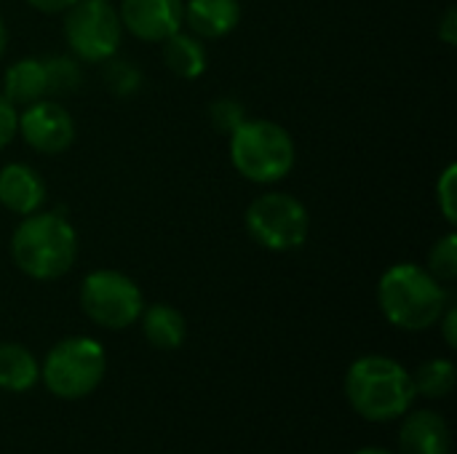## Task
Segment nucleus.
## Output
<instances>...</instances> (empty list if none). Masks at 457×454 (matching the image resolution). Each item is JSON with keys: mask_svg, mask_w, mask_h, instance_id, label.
Segmentation results:
<instances>
[{"mask_svg": "<svg viewBox=\"0 0 457 454\" xmlns=\"http://www.w3.org/2000/svg\"><path fill=\"white\" fill-rule=\"evenodd\" d=\"M78 230L62 211H35L19 217L8 238L11 262L29 281H59L78 262Z\"/></svg>", "mask_w": 457, "mask_h": 454, "instance_id": "nucleus-1", "label": "nucleus"}, {"mask_svg": "<svg viewBox=\"0 0 457 454\" xmlns=\"http://www.w3.org/2000/svg\"><path fill=\"white\" fill-rule=\"evenodd\" d=\"M450 302L447 284L431 276L426 265L396 262L378 281L380 313L402 332H426L436 326Z\"/></svg>", "mask_w": 457, "mask_h": 454, "instance_id": "nucleus-2", "label": "nucleus"}, {"mask_svg": "<svg viewBox=\"0 0 457 454\" xmlns=\"http://www.w3.org/2000/svg\"><path fill=\"white\" fill-rule=\"evenodd\" d=\"M412 375L391 356H361L345 372V399L351 409L370 423L404 417L415 404Z\"/></svg>", "mask_w": 457, "mask_h": 454, "instance_id": "nucleus-3", "label": "nucleus"}, {"mask_svg": "<svg viewBox=\"0 0 457 454\" xmlns=\"http://www.w3.org/2000/svg\"><path fill=\"white\" fill-rule=\"evenodd\" d=\"M230 166L252 185H278L297 163V144L287 126L268 118H246L228 134Z\"/></svg>", "mask_w": 457, "mask_h": 454, "instance_id": "nucleus-4", "label": "nucleus"}, {"mask_svg": "<svg viewBox=\"0 0 457 454\" xmlns=\"http://www.w3.org/2000/svg\"><path fill=\"white\" fill-rule=\"evenodd\" d=\"M107 372V353L94 337L59 340L40 364V383L62 401L91 396Z\"/></svg>", "mask_w": 457, "mask_h": 454, "instance_id": "nucleus-5", "label": "nucleus"}, {"mask_svg": "<svg viewBox=\"0 0 457 454\" xmlns=\"http://www.w3.org/2000/svg\"><path fill=\"white\" fill-rule=\"evenodd\" d=\"M244 225L249 238L260 249L287 254V252H297L308 241L311 211L297 195L284 190H270L249 203L244 214Z\"/></svg>", "mask_w": 457, "mask_h": 454, "instance_id": "nucleus-6", "label": "nucleus"}, {"mask_svg": "<svg viewBox=\"0 0 457 454\" xmlns=\"http://www.w3.org/2000/svg\"><path fill=\"white\" fill-rule=\"evenodd\" d=\"M62 37L80 64L112 59L123 40V24L112 0H78L62 13Z\"/></svg>", "mask_w": 457, "mask_h": 454, "instance_id": "nucleus-7", "label": "nucleus"}, {"mask_svg": "<svg viewBox=\"0 0 457 454\" xmlns=\"http://www.w3.org/2000/svg\"><path fill=\"white\" fill-rule=\"evenodd\" d=\"M78 300H80V310L86 313V318L110 332L134 326L145 308L139 284L131 276L112 270V268L91 270L80 281Z\"/></svg>", "mask_w": 457, "mask_h": 454, "instance_id": "nucleus-8", "label": "nucleus"}, {"mask_svg": "<svg viewBox=\"0 0 457 454\" xmlns=\"http://www.w3.org/2000/svg\"><path fill=\"white\" fill-rule=\"evenodd\" d=\"M75 118L59 99H37L19 110L16 136L40 155H62L75 142Z\"/></svg>", "mask_w": 457, "mask_h": 454, "instance_id": "nucleus-9", "label": "nucleus"}, {"mask_svg": "<svg viewBox=\"0 0 457 454\" xmlns=\"http://www.w3.org/2000/svg\"><path fill=\"white\" fill-rule=\"evenodd\" d=\"M118 16L123 32L139 43L158 45L177 29H182V5L185 0H120Z\"/></svg>", "mask_w": 457, "mask_h": 454, "instance_id": "nucleus-10", "label": "nucleus"}, {"mask_svg": "<svg viewBox=\"0 0 457 454\" xmlns=\"http://www.w3.org/2000/svg\"><path fill=\"white\" fill-rule=\"evenodd\" d=\"M48 185L40 171L24 161L0 166V206L13 217L35 214L46 206Z\"/></svg>", "mask_w": 457, "mask_h": 454, "instance_id": "nucleus-11", "label": "nucleus"}, {"mask_svg": "<svg viewBox=\"0 0 457 454\" xmlns=\"http://www.w3.org/2000/svg\"><path fill=\"white\" fill-rule=\"evenodd\" d=\"M244 16L241 0H185L182 27L201 40H222L238 29Z\"/></svg>", "mask_w": 457, "mask_h": 454, "instance_id": "nucleus-12", "label": "nucleus"}, {"mask_svg": "<svg viewBox=\"0 0 457 454\" xmlns=\"http://www.w3.org/2000/svg\"><path fill=\"white\" fill-rule=\"evenodd\" d=\"M453 431L434 409H410L399 428V454H450Z\"/></svg>", "mask_w": 457, "mask_h": 454, "instance_id": "nucleus-13", "label": "nucleus"}, {"mask_svg": "<svg viewBox=\"0 0 457 454\" xmlns=\"http://www.w3.org/2000/svg\"><path fill=\"white\" fill-rule=\"evenodd\" d=\"M0 94L19 110L37 102V99H46L48 96V83H46L43 56H21L16 62H11L3 70Z\"/></svg>", "mask_w": 457, "mask_h": 454, "instance_id": "nucleus-14", "label": "nucleus"}, {"mask_svg": "<svg viewBox=\"0 0 457 454\" xmlns=\"http://www.w3.org/2000/svg\"><path fill=\"white\" fill-rule=\"evenodd\" d=\"M158 45H161L163 67L179 80H198L209 67L206 40H201L198 35L187 29H177Z\"/></svg>", "mask_w": 457, "mask_h": 454, "instance_id": "nucleus-15", "label": "nucleus"}, {"mask_svg": "<svg viewBox=\"0 0 457 454\" xmlns=\"http://www.w3.org/2000/svg\"><path fill=\"white\" fill-rule=\"evenodd\" d=\"M139 326H142V337L155 351H177L185 345V337H187L185 316L169 302L145 305L139 316Z\"/></svg>", "mask_w": 457, "mask_h": 454, "instance_id": "nucleus-16", "label": "nucleus"}, {"mask_svg": "<svg viewBox=\"0 0 457 454\" xmlns=\"http://www.w3.org/2000/svg\"><path fill=\"white\" fill-rule=\"evenodd\" d=\"M40 383V364L19 343H0V391L24 393Z\"/></svg>", "mask_w": 457, "mask_h": 454, "instance_id": "nucleus-17", "label": "nucleus"}, {"mask_svg": "<svg viewBox=\"0 0 457 454\" xmlns=\"http://www.w3.org/2000/svg\"><path fill=\"white\" fill-rule=\"evenodd\" d=\"M46 64V83H48V99L72 96L83 88V67L72 54H51L43 56Z\"/></svg>", "mask_w": 457, "mask_h": 454, "instance_id": "nucleus-18", "label": "nucleus"}, {"mask_svg": "<svg viewBox=\"0 0 457 454\" xmlns=\"http://www.w3.org/2000/svg\"><path fill=\"white\" fill-rule=\"evenodd\" d=\"M457 369L450 359H431L418 367L412 375V385L418 396L426 399H447L455 391Z\"/></svg>", "mask_w": 457, "mask_h": 454, "instance_id": "nucleus-19", "label": "nucleus"}, {"mask_svg": "<svg viewBox=\"0 0 457 454\" xmlns=\"http://www.w3.org/2000/svg\"><path fill=\"white\" fill-rule=\"evenodd\" d=\"M102 83L112 96L129 99L142 91L145 75L137 64H131L129 59H118V54H115L112 59L102 62Z\"/></svg>", "mask_w": 457, "mask_h": 454, "instance_id": "nucleus-20", "label": "nucleus"}, {"mask_svg": "<svg viewBox=\"0 0 457 454\" xmlns=\"http://www.w3.org/2000/svg\"><path fill=\"white\" fill-rule=\"evenodd\" d=\"M428 273L436 276L442 284H455L457 278V233L447 230L442 238L434 241V246L428 249V262H426Z\"/></svg>", "mask_w": 457, "mask_h": 454, "instance_id": "nucleus-21", "label": "nucleus"}, {"mask_svg": "<svg viewBox=\"0 0 457 454\" xmlns=\"http://www.w3.org/2000/svg\"><path fill=\"white\" fill-rule=\"evenodd\" d=\"M209 123L217 134H230L233 128H238L249 115H246V107L244 102H238L236 96H217L212 104H209Z\"/></svg>", "mask_w": 457, "mask_h": 454, "instance_id": "nucleus-22", "label": "nucleus"}, {"mask_svg": "<svg viewBox=\"0 0 457 454\" xmlns=\"http://www.w3.org/2000/svg\"><path fill=\"white\" fill-rule=\"evenodd\" d=\"M436 209L450 227L457 225V163H447L436 179Z\"/></svg>", "mask_w": 457, "mask_h": 454, "instance_id": "nucleus-23", "label": "nucleus"}, {"mask_svg": "<svg viewBox=\"0 0 457 454\" xmlns=\"http://www.w3.org/2000/svg\"><path fill=\"white\" fill-rule=\"evenodd\" d=\"M16 128H19V107H13L0 94V153L16 139Z\"/></svg>", "mask_w": 457, "mask_h": 454, "instance_id": "nucleus-24", "label": "nucleus"}, {"mask_svg": "<svg viewBox=\"0 0 457 454\" xmlns=\"http://www.w3.org/2000/svg\"><path fill=\"white\" fill-rule=\"evenodd\" d=\"M436 37L445 43V45H455L457 43V8L455 5H450V8H445V13H442V19H439V27H436Z\"/></svg>", "mask_w": 457, "mask_h": 454, "instance_id": "nucleus-25", "label": "nucleus"}, {"mask_svg": "<svg viewBox=\"0 0 457 454\" xmlns=\"http://www.w3.org/2000/svg\"><path fill=\"white\" fill-rule=\"evenodd\" d=\"M436 326L442 329V337H445L447 348H450V351H455L457 348V308L453 305V302L445 308V313H442V318L436 321Z\"/></svg>", "mask_w": 457, "mask_h": 454, "instance_id": "nucleus-26", "label": "nucleus"}, {"mask_svg": "<svg viewBox=\"0 0 457 454\" xmlns=\"http://www.w3.org/2000/svg\"><path fill=\"white\" fill-rule=\"evenodd\" d=\"M32 11L37 13H46V16H54V13H64L70 5H75L78 0H24Z\"/></svg>", "mask_w": 457, "mask_h": 454, "instance_id": "nucleus-27", "label": "nucleus"}, {"mask_svg": "<svg viewBox=\"0 0 457 454\" xmlns=\"http://www.w3.org/2000/svg\"><path fill=\"white\" fill-rule=\"evenodd\" d=\"M8 51V27H5V19L0 16V62Z\"/></svg>", "mask_w": 457, "mask_h": 454, "instance_id": "nucleus-28", "label": "nucleus"}, {"mask_svg": "<svg viewBox=\"0 0 457 454\" xmlns=\"http://www.w3.org/2000/svg\"><path fill=\"white\" fill-rule=\"evenodd\" d=\"M356 454H394V452H388V450H359Z\"/></svg>", "mask_w": 457, "mask_h": 454, "instance_id": "nucleus-29", "label": "nucleus"}]
</instances>
